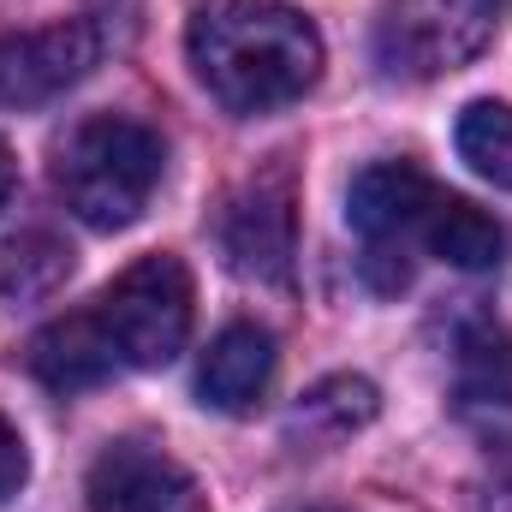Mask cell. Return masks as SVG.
Instances as JSON below:
<instances>
[{
  "label": "cell",
  "mask_w": 512,
  "mask_h": 512,
  "mask_svg": "<svg viewBox=\"0 0 512 512\" xmlns=\"http://www.w3.org/2000/svg\"><path fill=\"white\" fill-rule=\"evenodd\" d=\"M483 6H489V12H495V18H501V12H507L512 0H483Z\"/></svg>",
  "instance_id": "obj_18"
},
{
  "label": "cell",
  "mask_w": 512,
  "mask_h": 512,
  "mask_svg": "<svg viewBox=\"0 0 512 512\" xmlns=\"http://www.w3.org/2000/svg\"><path fill=\"white\" fill-rule=\"evenodd\" d=\"M221 256L245 274V280H286L292 256H298V215H292V185L280 173H256L245 179L227 203H221Z\"/></svg>",
  "instance_id": "obj_6"
},
{
  "label": "cell",
  "mask_w": 512,
  "mask_h": 512,
  "mask_svg": "<svg viewBox=\"0 0 512 512\" xmlns=\"http://www.w3.org/2000/svg\"><path fill=\"white\" fill-rule=\"evenodd\" d=\"M161 167H167V143L161 131L126 120V114H96V120H78V126L60 137L54 149V191L66 197V209L84 221V227H131L155 185H161Z\"/></svg>",
  "instance_id": "obj_2"
},
{
  "label": "cell",
  "mask_w": 512,
  "mask_h": 512,
  "mask_svg": "<svg viewBox=\"0 0 512 512\" xmlns=\"http://www.w3.org/2000/svg\"><path fill=\"white\" fill-rule=\"evenodd\" d=\"M453 376L471 405H512V334L495 322H471L459 334Z\"/></svg>",
  "instance_id": "obj_13"
},
{
  "label": "cell",
  "mask_w": 512,
  "mask_h": 512,
  "mask_svg": "<svg viewBox=\"0 0 512 512\" xmlns=\"http://www.w3.org/2000/svg\"><path fill=\"white\" fill-rule=\"evenodd\" d=\"M495 24L501 18L483 0H387L376 48H382L387 72L441 78V72L465 66L489 42Z\"/></svg>",
  "instance_id": "obj_4"
},
{
  "label": "cell",
  "mask_w": 512,
  "mask_h": 512,
  "mask_svg": "<svg viewBox=\"0 0 512 512\" xmlns=\"http://www.w3.org/2000/svg\"><path fill=\"white\" fill-rule=\"evenodd\" d=\"M453 143H459V161H465L477 179L512 191V108L507 102H471V108L459 114Z\"/></svg>",
  "instance_id": "obj_14"
},
{
  "label": "cell",
  "mask_w": 512,
  "mask_h": 512,
  "mask_svg": "<svg viewBox=\"0 0 512 512\" xmlns=\"http://www.w3.org/2000/svg\"><path fill=\"white\" fill-rule=\"evenodd\" d=\"M102 54V36L84 18L42 24V30H6L0 36V108H42L66 96L78 78H90Z\"/></svg>",
  "instance_id": "obj_5"
},
{
  "label": "cell",
  "mask_w": 512,
  "mask_h": 512,
  "mask_svg": "<svg viewBox=\"0 0 512 512\" xmlns=\"http://www.w3.org/2000/svg\"><path fill=\"white\" fill-rule=\"evenodd\" d=\"M84 495L90 512H209L197 477L149 441H114L90 465Z\"/></svg>",
  "instance_id": "obj_7"
},
{
  "label": "cell",
  "mask_w": 512,
  "mask_h": 512,
  "mask_svg": "<svg viewBox=\"0 0 512 512\" xmlns=\"http://www.w3.org/2000/svg\"><path fill=\"white\" fill-rule=\"evenodd\" d=\"M66 274H72V245L30 227V233L6 239V251H0V304H12V310L42 304L66 286Z\"/></svg>",
  "instance_id": "obj_12"
},
{
  "label": "cell",
  "mask_w": 512,
  "mask_h": 512,
  "mask_svg": "<svg viewBox=\"0 0 512 512\" xmlns=\"http://www.w3.org/2000/svg\"><path fill=\"white\" fill-rule=\"evenodd\" d=\"M24 477H30V459H24V441H18V429L0 417V501H12L18 489H24Z\"/></svg>",
  "instance_id": "obj_16"
},
{
  "label": "cell",
  "mask_w": 512,
  "mask_h": 512,
  "mask_svg": "<svg viewBox=\"0 0 512 512\" xmlns=\"http://www.w3.org/2000/svg\"><path fill=\"white\" fill-rule=\"evenodd\" d=\"M96 316L131 370H161L191 340V268L179 256H137L126 274L96 298Z\"/></svg>",
  "instance_id": "obj_3"
},
{
  "label": "cell",
  "mask_w": 512,
  "mask_h": 512,
  "mask_svg": "<svg viewBox=\"0 0 512 512\" xmlns=\"http://www.w3.org/2000/svg\"><path fill=\"white\" fill-rule=\"evenodd\" d=\"M370 417H376V387L364 382V376H328V382H316L298 399V429L328 435V441L364 429Z\"/></svg>",
  "instance_id": "obj_15"
},
{
  "label": "cell",
  "mask_w": 512,
  "mask_h": 512,
  "mask_svg": "<svg viewBox=\"0 0 512 512\" xmlns=\"http://www.w3.org/2000/svg\"><path fill=\"white\" fill-rule=\"evenodd\" d=\"M429 251L441 256V262H453V268H501L507 262V227L489 215V209H477V203H465V197H435V209H429V221H423V233H417Z\"/></svg>",
  "instance_id": "obj_11"
},
{
  "label": "cell",
  "mask_w": 512,
  "mask_h": 512,
  "mask_svg": "<svg viewBox=\"0 0 512 512\" xmlns=\"http://www.w3.org/2000/svg\"><path fill=\"white\" fill-rule=\"evenodd\" d=\"M12 185H18V161H12V149L0 143V209H6V197H12Z\"/></svg>",
  "instance_id": "obj_17"
},
{
  "label": "cell",
  "mask_w": 512,
  "mask_h": 512,
  "mask_svg": "<svg viewBox=\"0 0 512 512\" xmlns=\"http://www.w3.org/2000/svg\"><path fill=\"white\" fill-rule=\"evenodd\" d=\"M197 84L227 114L292 108L322 78V36L286 0H203L185 30Z\"/></svg>",
  "instance_id": "obj_1"
},
{
  "label": "cell",
  "mask_w": 512,
  "mask_h": 512,
  "mask_svg": "<svg viewBox=\"0 0 512 512\" xmlns=\"http://www.w3.org/2000/svg\"><path fill=\"white\" fill-rule=\"evenodd\" d=\"M268 382H274V340H268V328L233 322V328H221L209 340L203 370H197L203 405H215V411H251L256 399L268 393Z\"/></svg>",
  "instance_id": "obj_10"
},
{
  "label": "cell",
  "mask_w": 512,
  "mask_h": 512,
  "mask_svg": "<svg viewBox=\"0 0 512 512\" xmlns=\"http://www.w3.org/2000/svg\"><path fill=\"white\" fill-rule=\"evenodd\" d=\"M24 364H30L36 382L54 387V393H84V387H102L120 370V352H114L102 316L84 310V316H60V322L36 328Z\"/></svg>",
  "instance_id": "obj_9"
},
{
  "label": "cell",
  "mask_w": 512,
  "mask_h": 512,
  "mask_svg": "<svg viewBox=\"0 0 512 512\" xmlns=\"http://www.w3.org/2000/svg\"><path fill=\"white\" fill-rule=\"evenodd\" d=\"M435 197H441V185H435L423 167H411V161H376V167H364V173L352 179V191H346V221H352L370 245L405 251V239L423 233Z\"/></svg>",
  "instance_id": "obj_8"
},
{
  "label": "cell",
  "mask_w": 512,
  "mask_h": 512,
  "mask_svg": "<svg viewBox=\"0 0 512 512\" xmlns=\"http://www.w3.org/2000/svg\"><path fill=\"white\" fill-rule=\"evenodd\" d=\"M310 512H328V507H310Z\"/></svg>",
  "instance_id": "obj_19"
}]
</instances>
